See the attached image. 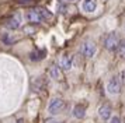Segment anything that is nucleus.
Listing matches in <instances>:
<instances>
[{
    "instance_id": "9",
    "label": "nucleus",
    "mask_w": 125,
    "mask_h": 123,
    "mask_svg": "<svg viewBox=\"0 0 125 123\" xmlns=\"http://www.w3.org/2000/svg\"><path fill=\"white\" fill-rule=\"evenodd\" d=\"M111 112H113V109H111L110 105H103L98 109V115H100V117H101L103 120H108L111 117Z\"/></svg>"
},
{
    "instance_id": "16",
    "label": "nucleus",
    "mask_w": 125,
    "mask_h": 123,
    "mask_svg": "<svg viewBox=\"0 0 125 123\" xmlns=\"http://www.w3.org/2000/svg\"><path fill=\"white\" fill-rule=\"evenodd\" d=\"M30 1H32V0H18L20 4H27V3H30Z\"/></svg>"
},
{
    "instance_id": "2",
    "label": "nucleus",
    "mask_w": 125,
    "mask_h": 123,
    "mask_svg": "<svg viewBox=\"0 0 125 123\" xmlns=\"http://www.w3.org/2000/svg\"><path fill=\"white\" fill-rule=\"evenodd\" d=\"M119 38L118 35L115 32H110L107 34V36H105V39H104V45H105V49L110 50V52H114V50L118 49L119 46Z\"/></svg>"
},
{
    "instance_id": "1",
    "label": "nucleus",
    "mask_w": 125,
    "mask_h": 123,
    "mask_svg": "<svg viewBox=\"0 0 125 123\" xmlns=\"http://www.w3.org/2000/svg\"><path fill=\"white\" fill-rule=\"evenodd\" d=\"M52 18V13L46 9L42 7H37V9H31L27 11V20L31 24H41V22L51 20Z\"/></svg>"
},
{
    "instance_id": "18",
    "label": "nucleus",
    "mask_w": 125,
    "mask_h": 123,
    "mask_svg": "<svg viewBox=\"0 0 125 123\" xmlns=\"http://www.w3.org/2000/svg\"><path fill=\"white\" fill-rule=\"evenodd\" d=\"M65 1H74V0H65Z\"/></svg>"
},
{
    "instance_id": "17",
    "label": "nucleus",
    "mask_w": 125,
    "mask_h": 123,
    "mask_svg": "<svg viewBox=\"0 0 125 123\" xmlns=\"http://www.w3.org/2000/svg\"><path fill=\"white\" fill-rule=\"evenodd\" d=\"M122 84H125V70L122 71Z\"/></svg>"
},
{
    "instance_id": "8",
    "label": "nucleus",
    "mask_w": 125,
    "mask_h": 123,
    "mask_svg": "<svg viewBox=\"0 0 125 123\" xmlns=\"http://www.w3.org/2000/svg\"><path fill=\"white\" fill-rule=\"evenodd\" d=\"M82 9L86 13H93L97 9V1L96 0H83L82 1Z\"/></svg>"
},
{
    "instance_id": "3",
    "label": "nucleus",
    "mask_w": 125,
    "mask_h": 123,
    "mask_svg": "<svg viewBox=\"0 0 125 123\" xmlns=\"http://www.w3.org/2000/svg\"><path fill=\"white\" fill-rule=\"evenodd\" d=\"M65 109V101L62 98H53L48 105V111L51 112L52 115H58Z\"/></svg>"
},
{
    "instance_id": "6",
    "label": "nucleus",
    "mask_w": 125,
    "mask_h": 123,
    "mask_svg": "<svg viewBox=\"0 0 125 123\" xmlns=\"http://www.w3.org/2000/svg\"><path fill=\"white\" fill-rule=\"evenodd\" d=\"M20 25H21V17L18 14H14L13 17H10L6 22V27L9 29H17V28H20Z\"/></svg>"
},
{
    "instance_id": "10",
    "label": "nucleus",
    "mask_w": 125,
    "mask_h": 123,
    "mask_svg": "<svg viewBox=\"0 0 125 123\" xmlns=\"http://www.w3.org/2000/svg\"><path fill=\"white\" fill-rule=\"evenodd\" d=\"M86 115V106L84 105H76L73 109V116L76 119H83Z\"/></svg>"
},
{
    "instance_id": "7",
    "label": "nucleus",
    "mask_w": 125,
    "mask_h": 123,
    "mask_svg": "<svg viewBox=\"0 0 125 123\" xmlns=\"http://www.w3.org/2000/svg\"><path fill=\"white\" fill-rule=\"evenodd\" d=\"M72 63H73V57L72 56H62L59 60V67L62 70H70L72 69Z\"/></svg>"
},
{
    "instance_id": "4",
    "label": "nucleus",
    "mask_w": 125,
    "mask_h": 123,
    "mask_svg": "<svg viewBox=\"0 0 125 123\" xmlns=\"http://www.w3.org/2000/svg\"><path fill=\"white\" fill-rule=\"evenodd\" d=\"M107 91H108V94H111V95H117L121 92V81H119V78L117 76L111 77V80L108 81Z\"/></svg>"
},
{
    "instance_id": "12",
    "label": "nucleus",
    "mask_w": 125,
    "mask_h": 123,
    "mask_svg": "<svg viewBox=\"0 0 125 123\" xmlns=\"http://www.w3.org/2000/svg\"><path fill=\"white\" fill-rule=\"evenodd\" d=\"M51 76H52V78H55V80H61L62 74H61V70H59L58 66H52L51 67Z\"/></svg>"
},
{
    "instance_id": "11",
    "label": "nucleus",
    "mask_w": 125,
    "mask_h": 123,
    "mask_svg": "<svg viewBox=\"0 0 125 123\" xmlns=\"http://www.w3.org/2000/svg\"><path fill=\"white\" fill-rule=\"evenodd\" d=\"M45 53H46L45 50H35V52H32V53L30 55V59H31V60H34V62L41 60V59H44Z\"/></svg>"
},
{
    "instance_id": "13",
    "label": "nucleus",
    "mask_w": 125,
    "mask_h": 123,
    "mask_svg": "<svg viewBox=\"0 0 125 123\" xmlns=\"http://www.w3.org/2000/svg\"><path fill=\"white\" fill-rule=\"evenodd\" d=\"M118 55L121 56V59H125V39L119 42V46H118Z\"/></svg>"
},
{
    "instance_id": "5",
    "label": "nucleus",
    "mask_w": 125,
    "mask_h": 123,
    "mask_svg": "<svg viewBox=\"0 0 125 123\" xmlns=\"http://www.w3.org/2000/svg\"><path fill=\"white\" fill-rule=\"evenodd\" d=\"M96 45H94V42H91V41H86L84 44L82 45V53L86 56V57H91V56H94V53H96Z\"/></svg>"
},
{
    "instance_id": "15",
    "label": "nucleus",
    "mask_w": 125,
    "mask_h": 123,
    "mask_svg": "<svg viewBox=\"0 0 125 123\" xmlns=\"http://www.w3.org/2000/svg\"><path fill=\"white\" fill-rule=\"evenodd\" d=\"M45 123H62V122H58V120H53V119H46Z\"/></svg>"
},
{
    "instance_id": "14",
    "label": "nucleus",
    "mask_w": 125,
    "mask_h": 123,
    "mask_svg": "<svg viewBox=\"0 0 125 123\" xmlns=\"http://www.w3.org/2000/svg\"><path fill=\"white\" fill-rule=\"evenodd\" d=\"M110 123H121V120H119V117L114 116L113 119H111V122H110Z\"/></svg>"
}]
</instances>
